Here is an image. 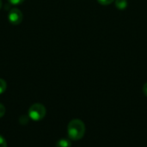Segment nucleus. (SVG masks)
<instances>
[{
    "mask_svg": "<svg viewBox=\"0 0 147 147\" xmlns=\"http://www.w3.org/2000/svg\"><path fill=\"white\" fill-rule=\"evenodd\" d=\"M47 110L43 104L41 103H34L28 109V116L31 120L39 121L42 120L46 115Z\"/></svg>",
    "mask_w": 147,
    "mask_h": 147,
    "instance_id": "2",
    "label": "nucleus"
},
{
    "mask_svg": "<svg viewBox=\"0 0 147 147\" xmlns=\"http://www.w3.org/2000/svg\"><path fill=\"white\" fill-rule=\"evenodd\" d=\"M22 12L18 8H12L8 14V20L13 25L20 24L22 21Z\"/></svg>",
    "mask_w": 147,
    "mask_h": 147,
    "instance_id": "3",
    "label": "nucleus"
},
{
    "mask_svg": "<svg viewBox=\"0 0 147 147\" xmlns=\"http://www.w3.org/2000/svg\"><path fill=\"white\" fill-rule=\"evenodd\" d=\"M67 134L71 140H79L85 134V125L79 119L71 120L67 127Z\"/></svg>",
    "mask_w": 147,
    "mask_h": 147,
    "instance_id": "1",
    "label": "nucleus"
},
{
    "mask_svg": "<svg viewBox=\"0 0 147 147\" xmlns=\"http://www.w3.org/2000/svg\"><path fill=\"white\" fill-rule=\"evenodd\" d=\"M7 88V84L5 82V80H3V78H0V95L3 94Z\"/></svg>",
    "mask_w": 147,
    "mask_h": 147,
    "instance_id": "6",
    "label": "nucleus"
},
{
    "mask_svg": "<svg viewBox=\"0 0 147 147\" xmlns=\"http://www.w3.org/2000/svg\"><path fill=\"white\" fill-rule=\"evenodd\" d=\"M71 142L70 140L67 139H61L57 141L56 147H71Z\"/></svg>",
    "mask_w": 147,
    "mask_h": 147,
    "instance_id": "5",
    "label": "nucleus"
},
{
    "mask_svg": "<svg viewBox=\"0 0 147 147\" xmlns=\"http://www.w3.org/2000/svg\"><path fill=\"white\" fill-rule=\"evenodd\" d=\"M143 93L146 96H147V83H146L143 86Z\"/></svg>",
    "mask_w": 147,
    "mask_h": 147,
    "instance_id": "11",
    "label": "nucleus"
},
{
    "mask_svg": "<svg viewBox=\"0 0 147 147\" xmlns=\"http://www.w3.org/2000/svg\"><path fill=\"white\" fill-rule=\"evenodd\" d=\"M9 3L13 4V5H18V4H21L25 0H8Z\"/></svg>",
    "mask_w": 147,
    "mask_h": 147,
    "instance_id": "8",
    "label": "nucleus"
},
{
    "mask_svg": "<svg viewBox=\"0 0 147 147\" xmlns=\"http://www.w3.org/2000/svg\"><path fill=\"white\" fill-rule=\"evenodd\" d=\"M4 114H5V108H4V106L0 102V118L3 117V116L4 115Z\"/></svg>",
    "mask_w": 147,
    "mask_h": 147,
    "instance_id": "10",
    "label": "nucleus"
},
{
    "mask_svg": "<svg viewBox=\"0 0 147 147\" xmlns=\"http://www.w3.org/2000/svg\"><path fill=\"white\" fill-rule=\"evenodd\" d=\"M115 0H97V2L102 5H109L111 4Z\"/></svg>",
    "mask_w": 147,
    "mask_h": 147,
    "instance_id": "7",
    "label": "nucleus"
},
{
    "mask_svg": "<svg viewBox=\"0 0 147 147\" xmlns=\"http://www.w3.org/2000/svg\"><path fill=\"white\" fill-rule=\"evenodd\" d=\"M2 8V1L0 0V9Z\"/></svg>",
    "mask_w": 147,
    "mask_h": 147,
    "instance_id": "12",
    "label": "nucleus"
},
{
    "mask_svg": "<svg viewBox=\"0 0 147 147\" xmlns=\"http://www.w3.org/2000/svg\"><path fill=\"white\" fill-rule=\"evenodd\" d=\"M115 7L120 10L127 9L128 5L127 0H115Z\"/></svg>",
    "mask_w": 147,
    "mask_h": 147,
    "instance_id": "4",
    "label": "nucleus"
},
{
    "mask_svg": "<svg viewBox=\"0 0 147 147\" xmlns=\"http://www.w3.org/2000/svg\"><path fill=\"white\" fill-rule=\"evenodd\" d=\"M0 147H7L6 140L2 135H0Z\"/></svg>",
    "mask_w": 147,
    "mask_h": 147,
    "instance_id": "9",
    "label": "nucleus"
}]
</instances>
